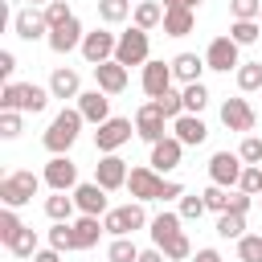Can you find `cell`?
Returning <instances> with one entry per match:
<instances>
[{
  "label": "cell",
  "instance_id": "obj_1",
  "mask_svg": "<svg viewBox=\"0 0 262 262\" xmlns=\"http://www.w3.org/2000/svg\"><path fill=\"white\" fill-rule=\"evenodd\" d=\"M127 188H131V196L143 205V201H176V196H184V184H176V180H164L151 164H139V168H131V176H127Z\"/></svg>",
  "mask_w": 262,
  "mask_h": 262
},
{
  "label": "cell",
  "instance_id": "obj_2",
  "mask_svg": "<svg viewBox=\"0 0 262 262\" xmlns=\"http://www.w3.org/2000/svg\"><path fill=\"white\" fill-rule=\"evenodd\" d=\"M82 111L74 106H61L57 115H53V123H49V131L41 135V143H45V151H53V156H66L70 147H74V139H78V131H82Z\"/></svg>",
  "mask_w": 262,
  "mask_h": 262
},
{
  "label": "cell",
  "instance_id": "obj_3",
  "mask_svg": "<svg viewBox=\"0 0 262 262\" xmlns=\"http://www.w3.org/2000/svg\"><path fill=\"white\" fill-rule=\"evenodd\" d=\"M37 188H41V176L20 168V172H8L0 180V201H4V209H20V205H29L37 196Z\"/></svg>",
  "mask_w": 262,
  "mask_h": 262
},
{
  "label": "cell",
  "instance_id": "obj_4",
  "mask_svg": "<svg viewBox=\"0 0 262 262\" xmlns=\"http://www.w3.org/2000/svg\"><path fill=\"white\" fill-rule=\"evenodd\" d=\"M102 225H106V233H111V237H131L135 229H143V225H151V221H147L143 205H139V201H131V205L111 209V213L102 217Z\"/></svg>",
  "mask_w": 262,
  "mask_h": 262
},
{
  "label": "cell",
  "instance_id": "obj_5",
  "mask_svg": "<svg viewBox=\"0 0 262 262\" xmlns=\"http://www.w3.org/2000/svg\"><path fill=\"white\" fill-rule=\"evenodd\" d=\"M115 61H119V66H127V70H131V66H147V61H151V57H147V33H143V29H135V25H131L127 33H119Z\"/></svg>",
  "mask_w": 262,
  "mask_h": 262
},
{
  "label": "cell",
  "instance_id": "obj_6",
  "mask_svg": "<svg viewBox=\"0 0 262 262\" xmlns=\"http://www.w3.org/2000/svg\"><path fill=\"white\" fill-rule=\"evenodd\" d=\"M131 131H135V123H131V119H115V115H111V119L94 131V147H98L102 156H115V151L131 139Z\"/></svg>",
  "mask_w": 262,
  "mask_h": 262
},
{
  "label": "cell",
  "instance_id": "obj_7",
  "mask_svg": "<svg viewBox=\"0 0 262 262\" xmlns=\"http://www.w3.org/2000/svg\"><path fill=\"white\" fill-rule=\"evenodd\" d=\"M242 172H246V164H242L237 151H217V156L209 160V180H213L217 188H237Z\"/></svg>",
  "mask_w": 262,
  "mask_h": 262
},
{
  "label": "cell",
  "instance_id": "obj_8",
  "mask_svg": "<svg viewBox=\"0 0 262 262\" xmlns=\"http://www.w3.org/2000/svg\"><path fill=\"white\" fill-rule=\"evenodd\" d=\"M237 49H242V45H237L229 33H225V37H213V41H209V49H205V66H209V70H217V74H229V70H237V66H242V61H237Z\"/></svg>",
  "mask_w": 262,
  "mask_h": 262
},
{
  "label": "cell",
  "instance_id": "obj_9",
  "mask_svg": "<svg viewBox=\"0 0 262 262\" xmlns=\"http://www.w3.org/2000/svg\"><path fill=\"white\" fill-rule=\"evenodd\" d=\"M41 180H45L53 192H74V188H78V164H74L70 156H53V160L45 164Z\"/></svg>",
  "mask_w": 262,
  "mask_h": 262
},
{
  "label": "cell",
  "instance_id": "obj_10",
  "mask_svg": "<svg viewBox=\"0 0 262 262\" xmlns=\"http://www.w3.org/2000/svg\"><path fill=\"white\" fill-rule=\"evenodd\" d=\"M164 127H168V119H164V111H160L156 102H143V106L135 111V135H139L143 143H160V139L168 135Z\"/></svg>",
  "mask_w": 262,
  "mask_h": 262
},
{
  "label": "cell",
  "instance_id": "obj_11",
  "mask_svg": "<svg viewBox=\"0 0 262 262\" xmlns=\"http://www.w3.org/2000/svg\"><path fill=\"white\" fill-rule=\"evenodd\" d=\"M115 49H119V37L106 33V29H94V33H86V41H82V57H86L90 66L115 61Z\"/></svg>",
  "mask_w": 262,
  "mask_h": 262
},
{
  "label": "cell",
  "instance_id": "obj_12",
  "mask_svg": "<svg viewBox=\"0 0 262 262\" xmlns=\"http://www.w3.org/2000/svg\"><path fill=\"white\" fill-rule=\"evenodd\" d=\"M139 82H143V94H147L151 102L164 98V94L172 90V82H176V78H172V61H147Z\"/></svg>",
  "mask_w": 262,
  "mask_h": 262
},
{
  "label": "cell",
  "instance_id": "obj_13",
  "mask_svg": "<svg viewBox=\"0 0 262 262\" xmlns=\"http://www.w3.org/2000/svg\"><path fill=\"white\" fill-rule=\"evenodd\" d=\"M49 49L53 53H74V49H82V41H86V33H82V20L78 16H70L66 25H57V29H49Z\"/></svg>",
  "mask_w": 262,
  "mask_h": 262
},
{
  "label": "cell",
  "instance_id": "obj_14",
  "mask_svg": "<svg viewBox=\"0 0 262 262\" xmlns=\"http://www.w3.org/2000/svg\"><path fill=\"white\" fill-rule=\"evenodd\" d=\"M74 205H78V213H86V217H106V213H111V209H106V188H102L98 180L78 184V188H74Z\"/></svg>",
  "mask_w": 262,
  "mask_h": 262
},
{
  "label": "cell",
  "instance_id": "obj_15",
  "mask_svg": "<svg viewBox=\"0 0 262 262\" xmlns=\"http://www.w3.org/2000/svg\"><path fill=\"white\" fill-rule=\"evenodd\" d=\"M12 33H16L20 41H41V37H49L45 12H37V8H20V12H12Z\"/></svg>",
  "mask_w": 262,
  "mask_h": 262
},
{
  "label": "cell",
  "instance_id": "obj_16",
  "mask_svg": "<svg viewBox=\"0 0 262 262\" xmlns=\"http://www.w3.org/2000/svg\"><path fill=\"white\" fill-rule=\"evenodd\" d=\"M78 111H82L86 123L102 127V123L111 119V94H102L98 86H94V90H82V94H78Z\"/></svg>",
  "mask_w": 262,
  "mask_h": 262
},
{
  "label": "cell",
  "instance_id": "obj_17",
  "mask_svg": "<svg viewBox=\"0 0 262 262\" xmlns=\"http://www.w3.org/2000/svg\"><path fill=\"white\" fill-rule=\"evenodd\" d=\"M221 123H225L229 131L250 135V131H254V106H250L246 98H225V102H221Z\"/></svg>",
  "mask_w": 262,
  "mask_h": 262
},
{
  "label": "cell",
  "instance_id": "obj_18",
  "mask_svg": "<svg viewBox=\"0 0 262 262\" xmlns=\"http://www.w3.org/2000/svg\"><path fill=\"white\" fill-rule=\"evenodd\" d=\"M180 156H184V143L176 139V135H164L160 143H151V168L164 176V172H172V168H180Z\"/></svg>",
  "mask_w": 262,
  "mask_h": 262
},
{
  "label": "cell",
  "instance_id": "obj_19",
  "mask_svg": "<svg viewBox=\"0 0 262 262\" xmlns=\"http://www.w3.org/2000/svg\"><path fill=\"white\" fill-rule=\"evenodd\" d=\"M127 176H131V168H127V160H119V156H102V160L94 164V180H98L106 192L123 188V184H127Z\"/></svg>",
  "mask_w": 262,
  "mask_h": 262
},
{
  "label": "cell",
  "instance_id": "obj_20",
  "mask_svg": "<svg viewBox=\"0 0 262 262\" xmlns=\"http://www.w3.org/2000/svg\"><path fill=\"white\" fill-rule=\"evenodd\" d=\"M49 86H33V82H16V111L20 115H41L49 106Z\"/></svg>",
  "mask_w": 262,
  "mask_h": 262
},
{
  "label": "cell",
  "instance_id": "obj_21",
  "mask_svg": "<svg viewBox=\"0 0 262 262\" xmlns=\"http://www.w3.org/2000/svg\"><path fill=\"white\" fill-rule=\"evenodd\" d=\"M172 135H176L184 147H201V143L209 139V127H205L201 115H180V119L172 123Z\"/></svg>",
  "mask_w": 262,
  "mask_h": 262
},
{
  "label": "cell",
  "instance_id": "obj_22",
  "mask_svg": "<svg viewBox=\"0 0 262 262\" xmlns=\"http://www.w3.org/2000/svg\"><path fill=\"white\" fill-rule=\"evenodd\" d=\"M94 82H98L102 94H123V90H127V66L102 61V66H94Z\"/></svg>",
  "mask_w": 262,
  "mask_h": 262
},
{
  "label": "cell",
  "instance_id": "obj_23",
  "mask_svg": "<svg viewBox=\"0 0 262 262\" xmlns=\"http://www.w3.org/2000/svg\"><path fill=\"white\" fill-rule=\"evenodd\" d=\"M180 221H184L180 213H160V217H151V242H156L160 250H168V246L184 233V229H180Z\"/></svg>",
  "mask_w": 262,
  "mask_h": 262
},
{
  "label": "cell",
  "instance_id": "obj_24",
  "mask_svg": "<svg viewBox=\"0 0 262 262\" xmlns=\"http://www.w3.org/2000/svg\"><path fill=\"white\" fill-rule=\"evenodd\" d=\"M205 70H209V66H205V57H196V53H176V57H172V78L184 82V86L201 82Z\"/></svg>",
  "mask_w": 262,
  "mask_h": 262
},
{
  "label": "cell",
  "instance_id": "obj_25",
  "mask_svg": "<svg viewBox=\"0 0 262 262\" xmlns=\"http://www.w3.org/2000/svg\"><path fill=\"white\" fill-rule=\"evenodd\" d=\"M49 94H53V98H78V94H82V78H78V70L57 66V70L49 74Z\"/></svg>",
  "mask_w": 262,
  "mask_h": 262
},
{
  "label": "cell",
  "instance_id": "obj_26",
  "mask_svg": "<svg viewBox=\"0 0 262 262\" xmlns=\"http://www.w3.org/2000/svg\"><path fill=\"white\" fill-rule=\"evenodd\" d=\"M74 225V242H78V250H94L98 246V237L106 233V225H102V217H78V221H70Z\"/></svg>",
  "mask_w": 262,
  "mask_h": 262
},
{
  "label": "cell",
  "instance_id": "obj_27",
  "mask_svg": "<svg viewBox=\"0 0 262 262\" xmlns=\"http://www.w3.org/2000/svg\"><path fill=\"white\" fill-rule=\"evenodd\" d=\"M196 25V12L192 8H164V33L168 37H188Z\"/></svg>",
  "mask_w": 262,
  "mask_h": 262
},
{
  "label": "cell",
  "instance_id": "obj_28",
  "mask_svg": "<svg viewBox=\"0 0 262 262\" xmlns=\"http://www.w3.org/2000/svg\"><path fill=\"white\" fill-rule=\"evenodd\" d=\"M131 20H135V29L151 33L156 25H164V4H160V0H139L135 12H131Z\"/></svg>",
  "mask_w": 262,
  "mask_h": 262
},
{
  "label": "cell",
  "instance_id": "obj_29",
  "mask_svg": "<svg viewBox=\"0 0 262 262\" xmlns=\"http://www.w3.org/2000/svg\"><path fill=\"white\" fill-rule=\"evenodd\" d=\"M74 209H78V205H74V192H70V196H66V192L45 196V217H49V221H70Z\"/></svg>",
  "mask_w": 262,
  "mask_h": 262
},
{
  "label": "cell",
  "instance_id": "obj_30",
  "mask_svg": "<svg viewBox=\"0 0 262 262\" xmlns=\"http://www.w3.org/2000/svg\"><path fill=\"white\" fill-rule=\"evenodd\" d=\"M217 237L242 242V237H246V213H221V217H217Z\"/></svg>",
  "mask_w": 262,
  "mask_h": 262
},
{
  "label": "cell",
  "instance_id": "obj_31",
  "mask_svg": "<svg viewBox=\"0 0 262 262\" xmlns=\"http://www.w3.org/2000/svg\"><path fill=\"white\" fill-rule=\"evenodd\" d=\"M49 246H53L57 254L78 250V242H74V225H70V221H53V229H49Z\"/></svg>",
  "mask_w": 262,
  "mask_h": 262
},
{
  "label": "cell",
  "instance_id": "obj_32",
  "mask_svg": "<svg viewBox=\"0 0 262 262\" xmlns=\"http://www.w3.org/2000/svg\"><path fill=\"white\" fill-rule=\"evenodd\" d=\"M237 90H242V94L262 90V61H242V66H237Z\"/></svg>",
  "mask_w": 262,
  "mask_h": 262
},
{
  "label": "cell",
  "instance_id": "obj_33",
  "mask_svg": "<svg viewBox=\"0 0 262 262\" xmlns=\"http://www.w3.org/2000/svg\"><path fill=\"white\" fill-rule=\"evenodd\" d=\"M98 16L106 25H123L131 16V0H98Z\"/></svg>",
  "mask_w": 262,
  "mask_h": 262
},
{
  "label": "cell",
  "instance_id": "obj_34",
  "mask_svg": "<svg viewBox=\"0 0 262 262\" xmlns=\"http://www.w3.org/2000/svg\"><path fill=\"white\" fill-rule=\"evenodd\" d=\"M180 94H184V115H201V111H205V102H209L205 82H192V86H184Z\"/></svg>",
  "mask_w": 262,
  "mask_h": 262
},
{
  "label": "cell",
  "instance_id": "obj_35",
  "mask_svg": "<svg viewBox=\"0 0 262 262\" xmlns=\"http://www.w3.org/2000/svg\"><path fill=\"white\" fill-rule=\"evenodd\" d=\"M8 254H16V258H33V254H37V229H33V225H25V229L12 237Z\"/></svg>",
  "mask_w": 262,
  "mask_h": 262
},
{
  "label": "cell",
  "instance_id": "obj_36",
  "mask_svg": "<svg viewBox=\"0 0 262 262\" xmlns=\"http://www.w3.org/2000/svg\"><path fill=\"white\" fill-rule=\"evenodd\" d=\"M258 33H262V25H258V20H233V25H229V37H233L237 45H254V41H258Z\"/></svg>",
  "mask_w": 262,
  "mask_h": 262
},
{
  "label": "cell",
  "instance_id": "obj_37",
  "mask_svg": "<svg viewBox=\"0 0 262 262\" xmlns=\"http://www.w3.org/2000/svg\"><path fill=\"white\" fill-rule=\"evenodd\" d=\"M156 106L164 111V119H168V123H176V119L184 115V94H180V90H168L164 98H156Z\"/></svg>",
  "mask_w": 262,
  "mask_h": 262
},
{
  "label": "cell",
  "instance_id": "obj_38",
  "mask_svg": "<svg viewBox=\"0 0 262 262\" xmlns=\"http://www.w3.org/2000/svg\"><path fill=\"white\" fill-rule=\"evenodd\" d=\"M25 229V221L16 217V209H0V242L4 246H12V237Z\"/></svg>",
  "mask_w": 262,
  "mask_h": 262
},
{
  "label": "cell",
  "instance_id": "obj_39",
  "mask_svg": "<svg viewBox=\"0 0 262 262\" xmlns=\"http://www.w3.org/2000/svg\"><path fill=\"white\" fill-rule=\"evenodd\" d=\"M106 258H111V262H139V250H135L131 237H115L111 250H106Z\"/></svg>",
  "mask_w": 262,
  "mask_h": 262
},
{
  "label": "cell",
  "instance_id": "obj_40",
  "mask_svg": "<svg viewBox=\"0 0 262 262\" xmlns=\"http://www.w3.org/2000/svg\"><path fill=\"white\" fill-rule=\"evenodd\" d=\"M237 262H262V233H246L237 242Z\"/></svg>",
  "mask_w": 262,
  "mask_h": 262
},
{
  "label": "cell",
  "instance_id": "obj_41",
  "mask_svg": "<svg viewBox=\"0 0 262 262\" xmlns=\"http://www.w3.org/2000/svg\"><path fill=\"white\" fill-rule=\"evenodd\" d=\"M237 188H242V192H250V196H262V164H246V172H242Z\"/></svg>",
  "mask_w": 262,
  "mask_h": 262
},
{
  "label": "cell",
  "instance_id": "obj_42",
  "mask_svg": "<svg viewBox=\"0 0 262 262\" xmlns=\"http://www.w3.org/2000/svg\"><path fill=\"white\" fill-rule=\"evenodd\" d=\"M201 196H205V205H209L217 217H221V213H229V188H217V184H209Z\"/></svg>",
  "mask_w": 262,
  "mask_h": 262
},
{
  "label": "cell",
  "instance_id": "obj_43",
  "mask_svg": "<svg viewBox=\"0 0 262 262\" xmlns=\"http://www.w3.org/2000/svg\"><path fill=\"white\" fill-rule=\"evenodd\" d=\"M41 12H45V25H49V29H57V25H66V20H70V16H74V12H70V4H66V0H49V4H45V8H41Z\"/></svg>",
  "mask_w": 262,
  "mask_h": 262
},
{
  "label": "cell",
  "instance_id": "obj_44",
  "mask_svg": "<svg viewBox=\"0 0 262 262\" xmlns=\"http://www.w3.org/2000/svg\"><path fill=\"white\" fill-rule=\"evenodd\" d=\"M233 20H258L262 16V0H229Z\"/></svg>",
  "mask_w": 262,
  "mask_h": 262
},
{
  "label": "cell",
  "instance_id": "obj_45",
  "mask_svg": "<svg viewBox=\"0 0 262 262\" xmlns=\"http://www.w3.org/2000/svg\"><path fill=\"white\" fill-rule=\"evenodd\" d=\"M237 156H242V164H262V139L258 135H246L242 147H237Z\"/></svg>",
  "mask_w": 262,
  "mask_h": 262
},
{
  "label": "cell",
  "instance_id": "obj_46",
  "mask_svg": "<svg viewBox=\"0 0 262 262\" xmlns=\"http://www.w3.org/2000/svg\"><path fill=\"white\" fill-rule=\"evenodd\" d=\"M20 135V111H0V139H16Z\"/></svg>",
  "mask_w": 262,
  "mask_h": 262
},
{
  "label": "cell",
  "instance_id": "obj_47",
  "mask_svg": "<svg viewBox=\"0 0 262 262\" xmlns=\"http://www.w3.org/2000/svg\"><path fill=\"white\" fill-rule=\"evenodd\" d=\"M205 209H209L205 196H180V217H184V221H201Z\"/></svg>",
  "mask_w": 262,
  "mask_h": 262
},
{
  "label": "cell",
  "instance_id": "obj_48",
  "mask_svg": "<svg viewBox=\"0 0 262 262\" xmlns=\"http://www.w3.org/2000/svg\"><path fill=\"white\" fill-rule=\"evenodd\" d=\"M250 205H254V196H250V192H242V188H237V192H229V213H246Z\"/></svg>",
  "mask_w": 262,
  "mask_h": 262
},
{
  "label": "cell",
  "instance_id": "obj_49",
  "mask_svg": "<svg viewBox=\"0 0 262 262\" xmlns=\"http://www.w3.org/2000/svg\"><path fill=\"white\" fill-rule=\"evenodd\" d=\"M0 111H16V82H4V90H0Z\"/></svg>",
  "mask_w": 262,
  "mask_h": 262
},
{
  "label": "cell",
  "instance_id": "obj_50",
  "mask_svg": "<svg viewBox=\"0 0 262 262\" xmlns=\"http://www.w3.org/2000/svg\"><path fill=\"white\" fill-rule=\"evenodd\" d=\"M12 70H16V57H12V49H0V78H12Z\"/></svg>",
  "mask_w": 262,
  "mask_h": 262
},
{
  "label": "cell",
  "instance_id": "obj_51",
  "mask_svg": "<svg viewBox=\"0 0 262 262\" xmlns=\"http://www.w3.org/2000/svg\"><path fill=\"white\" fill-rule=\"evenodd\" d=\"M139 262H168V258H164L160 246H151V250H139Z\"/></svg>",
  "mask_w": 262,
  "mask_h": 262
},
{
  "label": "cell",
  "instance_id": "obj_52",
  "mask_svg": "<svg viewBox=\"0 0 262 262\" xmlns=\"http://www.w3.org/2000/svg\"><path fill=\"white\" fill-rule=\"evenodd\" d=\"M33 262H61V254L49 246V250H37V254H33Z\"/></svg>",
  "mask_w": 262,
  "mask_h": 262
},
{
  "label": "cell",
  "instance_id": "obj_53",
  "mask_svg": "<svg viewBox=\"0 0 262 262\" xmlns=\"http://www.w3.org/2000/svg\"><path fill=\"white\" fill-rule=\"evenodd\" d=\"M192 262H225V258H221L217 250H196V254H192Z\"/></svg>",
  "mask_w": 262,
  "mask_h": 262
},
{
  "label": "cell",
  "instance_id": "obj_54",
  "mask_svg": "<svg viewBox=\"0 0 262 262\" xmlns=\"http://www.w3.org/2000/svg\"><path fill=\"white\" fill-rule=\"evenodd\" d=\"M164 8H192V12H196L201 0H164Z\"/></svg>",
  "mask_w": 262,
  "mask_h": 262
},
{
  "label": "cell",
  "instance_id": "obj_55",
  "mask_svg": "<svg viewBox=\"0 0 262 262\" xmlns=\"http://www.w3.org/2000/svg\"><path fill=\"white\" fill-rule=\"evenodd\" d=\"M37 4H49V0H29V8H37Z\"/></svg>",
  "mask_w": 262,
  "mask_h": 262
},
{
  "label": "cell",
  "instance_id": "obj_56",
  "mask_svg": "<svg viewBox=\"0 0 262 262\" xmlns=\"http://www.w3.org/2000/svg\"><path fill=\"white\" fill-rule=\"evenodd\" d=\"M258 25H262V16H258Z\"/></svg>",
  "mask_w": 262,
  "mask_h": 262
},
{
  "label": "cell",
  "instance_id": "obj_57",
  "mask_svg": "<svg viewBox=\"0 0 262 262\" xmlns=\"http://www.w3.org/2000/svg\"><path fill=\"white\" fill-rule=\"evenodd\" d=\"M258 201H262V196H258Z\"/></svg>",
  "mask_w": 262,
  "mask_h": 262
}]
</instances>
